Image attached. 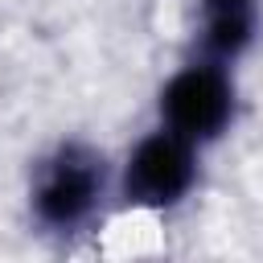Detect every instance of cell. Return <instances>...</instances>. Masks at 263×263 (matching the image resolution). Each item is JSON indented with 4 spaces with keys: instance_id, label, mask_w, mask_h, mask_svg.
<instances>
[{
    "instance_id": "obj_1",
    "label": "cell",
    "mask_w": 263,
    "mask_h": 263,
    "mask_svg": "<svg viewBox=\"0 0 263 263\" xmlns=\"http://www.w3.org/2000/svg\"><path fill=\"white\" fill-rule=\"evenodd\" d=\"M25 210L37 234L70 242L103 226L115 210V160L86 136H62L33 156Z\"/></svg>"
},
{
    "instance_id": "obj_2",
    "label": "cell",
    "mask_w": 263,
    "mask_h": 263,
    "mask_svg": "<svg viewBox=\"0 0 263 263\" xmlns=\"http://www.w3.org/2000/svg\"><path fill=\"white\" fill-rule=\"evenodd\" d=\"M205 177V148L152 123L115 160V210L132 214H177L185 210Z\"/></svg>"
},
{
    "instance_id": "obj_3",
    "label": "cell",
    "mask_w": 263,
    "mask_h": 263,
    "mask_svg": "<svg viewBox=\"0 0 263 263\" xmlns=\"http://www.w3.org/2000/svg\"><path fill=\"white\" fill-rule=\"evenodd\" d=\"M152 123L177 132L181 140L197 144V148H218L242 115V90H238V74L230 62L205 58V53H185L181 66L168 70V78L156 86V103H152Z\"/></svg>"
},
{
    "instance_id": "obj_4",
    "label": "cell",
    "mask_w": 263,
    "mask_h": 263,
    "mask_svg": "<svg viewBox=\"0 0 263 263\" xmlns=\"http://www.w3.org/2000/svg\"><path fill=\"white\" fill-rule=\"evenodd\" d=\"M263 33V0H193L189 49L238 66Z\"/></svg>"
}]
</instances>
